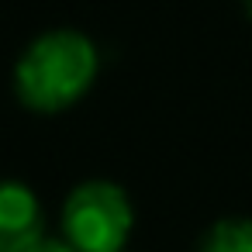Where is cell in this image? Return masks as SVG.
I'll return each instance as SVG.
<instances>
[{"label":"cell","mask_w":252,"mask_h":252,"mask_svg":"<svg viewBox=\"0 0 252 252\" xmlns=\"http://www.w3.org/2000/svg\"><path fill=\"white\" fill-rule=\"evenodd\" d=\"M200 252H252V218H224L211 224Z\"/></svg>","instance_id":"277c9868"},{"label":"cell","mask_w":252,"mask_h":252,"mask_svg":"<svg viewBox=\"0 0 252 252\" xmlns=\"http://www.w3.org/2000/svg\"><path fill=\"white\" fill-rule=\"evenodd\" d=\"M97 45L73 28L38 35L14 66V90L28 111L59 114L83 100L97 80Z\"/></svg>","instance_id":"6da1fadb"},{"label":"cell","mask_w":252,"mask_h":252,"mask_svg":"<svg viewBox=\"0 0 252 252\" xmlns=\"http://www.w3.org/2000/svg\"><path fill=\"white\" fill-rule=\"evenodd\" d=\"M45 214L32 187L0 180V252H28L45 238Z\"/></svg>","instance_id":"3957f363"},{"label":"cell","mask_w":252,"mask_h":252,"mask_svg":"<svg viewBox=\"0 0 252 252\" xmlns=\"http://www.w3.org/2000/svg\"><path fill=\"white\" fill-rule=\"evenodd\" d=\"M131 228L135 207L111 180H87L63 204V238L80 252H125Z\"/></svg>","instance_id":"7a4b0ae2"},{"label":"cell","mask_w":252,"mask_h":252,"mask_svg":"<svg viewBox=\"0 0 252 252\" xmlns=\"http://www.w3.org/2000/svg\"><path fill=\"white\" fill-rule=\"evenodd\" d=\"M28 252H80L73 242H66V238H38Z\"/></svg>","instance_id":"5b68a950"}]
</instances>
